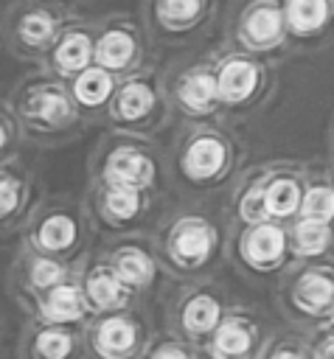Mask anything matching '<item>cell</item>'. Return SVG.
Here are the masks:
<instances>
[{"label":"cell","mask_w":334,"mask_h":359,"mask_svg":"<svg viewBox=\"0 0 334 359\" xmlns=\"http://www.w3.org/2000/svg\"><path fill=\"white\" fill-rule=\"evenodd\" d=\"M17 112L25 123L56 129L73 118V104L67 93L53 81H34L20 90L17 95Z\"/></svg>","instance_id":"6da1fadb"},{"label":"cell","mask_w":334,"mask_h":359,"mask_svg":"<svg viewBox=\"0 0 334 359\" xmlns=\"http://www.w3.org/2000/svg\"><path fill=\"white\" fill-rule=\"evenodd\" d=\"M59 36V20L45 6L17 8L8 20V42L25 53H42Z\"/></svg>","instance_id":"7a4b0ae2"},{"label":"cell","mask_w":334,"mask_h":359,"mask_svg":"<svg viewBox=\"0 0 334 359\" xmlns=\"http://www.w3.org/2000/svg\"><path fill=\"white\" fill-rule=\"evenodd\" d=\"M93 59V39L84 31H65L51 45V62L62 76L81 73Z\"/></svg>","instance_id":"3957f363"},{"label":"cell","mask_w":334,"mask_h":359,"mask_svg":"<svg viewBox=\"0 0 334 359\" xmlns=\"http://www.w3.org/2000/svg\"><path fill=\"white\" fill-rule=\"evenodd\" d=\"M281 28H283V17L272 3L255 6L244 20V34L258 48H267V45L278 42L281 39Z\"/></svg>","instance_id":"277c9868"},{"label":"cell","mask_w":334,"mask_h":359,"mask_svg":"<svg viewBox=\"0 0 334 359\" xmlns=\"http://www.w3.org/2000/svg\"><path fill=\"white\" fill-rule=\"evenodd\" d=\"M81 309H84V300L79 294L76 286H67V283H56L45 292V300H42V317L51 320V323H70L76 317H81Z\"/></svg>","instance_id":"5b68a950"},{"label":"cell","mask_w":334,"mask_h":359,"mask_svg":"<svg viewBox=\"0 0 334 359\" xmlns=\"http://www.w3.org/2000/svg\"><path fill=\"white\" fill-rule=\"evenodd\" d=\"M76 241V224L65 213L45 216L34 230V244L45 252H62Z\"/></svg>","instance_id":"8992f818"},{"label":"cell","mask_w":334,"mask_h":359,"mask_svg":"<svg viewBox=\"0 0 334 359\" xmlns=\"http://www.w3.org/2000/svg\"><path fill=\"white\" fill-rule=\"evenodd\" d=\"M109 177L118 182V185H143L146 180H152V163L138 154V151H129V149H118L112 157H109V165H107Z\"/></svg>","instance_id":"52a82bcc"},{"label":"cell","mask_w":334,"mask_h":359,"mask_svg":"<svg viewBox=\"0 0 334 359\" xmlns=\"http://www.w3.org/2000/svg\"><path fill=\"white\" fill-rule=\"evenodd\" d=\"M135 53V42L123 31H107L95 45H93V59L104 70H118L123 67Z\"/></svg>","instance_id":"ba28073f"},{"label":"cell","mask_w":334,"mask_h":359,"mask_svg":"<svg viewBox=\"0 0 334 359\" xmlns=\"http://www.w3.org/2000/svg\"><path fill=\"white\" fill-rule=\"evenodd\" d=\"M255 81H258V73L250 62H230V65L222 67L216 90L227 101H241L255 90Z\"/></svg>","instance_id":"9c48e42d"},{"label":"cell","mask_w":334,"mask_h":359,"mask_svg":"<svg viewBox=\"0 0 334 359\" xmlns=\"http://www.w3.org/2000/svg\"><path fill=\"white\" fill-rule=\"evenodd\" d=\"M112 93V79L104 67H84L73 79V98L84 107H98Z\"/></svg>","instance_id":"30bf717a"},{"label":"cell","mask_w":334,"mask_h":359,"mask_svg":"<svg viewBox=\"0 0 334 359\" xmlns=\"http://www.w3.org/2000/svg\"><path fill=\"white\" fill-rule=\"evenodd\" d=\"M222 163H225V149L211 137L196 140L185 154V171L191 177H211L222 168Z\"/></svg>","instance_id":"8fae6325"},{"label":"cell","mask_w":334,"mask_h":359,"mask_svg":"<svg viewBox=\"0 0 334 359\" xmlns=\"http://www.w3.org/2000/svg\"><path fill=\"white\" fill-rule=\"evenodd\" d=\"M326 17H328L326 0H286V20L300 34L317 31L326 22Z\"/></svg>","instance_id":"7c38bea8"},{"label":"cell","mask_w":334,"mask_h":359,"mask_svg":"<svg viewBox=\"0 0 334 359\" xmlns=\"http://www.w3.org/2000/svg\"><path fill=\"white\" fill-rule=\"evenodd\" d=\"M132 342H135L132 325L123 323V320H118V317L101 323L98 337H95V345H98V351L104 356H121V353H126L132 348Z\"/></svg>","instance_id":"4fadbf2b"},{"label":"cell","mask_w":334,"mask_h":359,"mask_svg":"<svg viewBox=\"0 0 334 359\" xmlns=\"http://www.w3.org/2000/svg\"><path fill=\"white\" fill-rule=\"evenodd\" d=\"M281 250H283V236L275 227H258L247 238V258L253 264H269L281 255Z\"/></svg>","instance_id":"5bb4252c"},{"label":"cell","mask_w":334,"mask_h":359,"mask_svg":"<svg viewBox=\"0 0 334 359\" xmlns=\"http://www.w3.org/2000/svg\"><path fill=\"white\" fill-rule=\"evenodd\" d=\"M208 247H211V236L205 227L199 224H185L180 233H177V241H174V250L177 255L185 261V264H196L208 255Z\"/></svg>","instance_id":"9a60e30c"},{"label":"cell","mask_w":334,"mask_h":359,"mask_svg":"<svg viewBox=\"0 0 334 359\" xmlns=\"http://www.w3.org/2000/svg\"><path fill=\"white\" fill-rule=\"evenodd\" d=\"M87 294L101 309H115L126 297L123 289H121V283H118V278L109 275V272H93L90 280H87Z\"/></svg>","instance_id":"2e32d148"},{"label":"cell","mask_w":334,"mask_h":359,"mask_svg":"<svg viewBox=\"0 0 334 359\" xmlns=\"http://www.w3.org/2000/svg\"><path fill=\"white\" fill-rule=\"evenodd\" d=\"M180 95H182V101H185L191 109H208V107L216 101V95H219L216 79L208 76V73H196V76L185 79Z\"/></svg>","instance_id":"e0dca14e"},{"label":"cell","mask_w":334,"mask_h":359,"mask_svg":"<svg viewBox=\"0 0 334 359\" xmlns=\"http://www.w3.org/2000/svg\"><path fill=\"white\" fill-rule=\"evenodd\" d=\"M331 294H334V286H331V280L323 278V275H309V278H303L300 286H298V303H300L303 309H309V311H317V309H323L326 303H331Z\"/></svg>","instance_id":"ac0fdd59"},{"label":"cell","mask_w":334,"mask_h":359,"mask_svg":"<svg viewBox=\"0 0 334 359\" xmlns=\"http://www.w3.org/2000/svg\"><path fill=\"white\" fill-rule=\"evenodd\" d=\"M73 348L70 334L59 331V328H45L36 334L34 339V356L36 359H65Z\"/></svg>","instance_id":"d6986e66"},{"label":"cell","mask_w":334,"mask_h":359,"mask_svg":"<svg viewBox=\"0 0 334 359\" xmlns=\"http://www.w3.org/2000/svg\"><path fill=\"white\" fill-rule=\"evenodd\" d=\"M152 90L143 87V84H126L118 95V112L123 118H140L143 112H149L152 107Z\"/></svg>","instance_id":"ffe728a7"},{"label":"cell","mask_w":334,"mask_h":359,"mask_svg":"<svg viewBox=\"0 0 334 359\" xmlns=\"http://www.w3.org/2000/svg\"><path fill=\"white\" fill-rule=\"evenodd\" d=\"M216 317H219V309H216V303H213L211 297H196V300H191L188 309H185V325H188L191 331H205V328H211V325L216 323Z\"/></svg>","instance_id":"44dd1931"},{"label":"cell","mask_w":334,"mask_h":359,"mask_svg":"<svg viewBox=\"0 0 334 359\" xmlns=\"http://www.w3.org/2000/svg\"><path fill=\"white\" fill-rule=\"evenodd\" d=\"M247 348H250V337H247V331L239 328V325H225V328L219 331V337H216V353L225 356V359H236V356H241Z\"/></svg>","instance_id":"7402d4cb"},{"label":"cell","mask_w":334,"mask_h":359,"mask_svg":"<svg viewBox=\"0 0 334 359\" xmlns=\"http://www.w3.org/2000/svg\"><path fill=\"white\" fill-rule=\"evenodd\" d=\"M264 202H267V210H272L278 216H286V213H292L298 208V188L292 182H275L267 191Z\"/></svg>","instance_id":"603a6c76"},{"label":"cell","mask_w":334,"mask_h":359,"mask_svg":"<svg viewBox=\"0 0 334 359\" xmlns=\"http://www.w3.org/2000/svg\"><path fill=\"white\" fill-rule=\"evenodd\" d=\"M199 0H160V20L166 25H185L196 17Z\"/></svg>","instance_id":"cb8c5ba5"},{"label":"cell","mask_w":334,"mask_h":359,"mask_svg":"<svg viewBox=\"0 0 334 359\" xmlns=\"http://www.w3.org/2000/svg\"><path fill=\"white\" fill-rule=\"evenodd\" d=\"M303 213H306V219H312V222H323V219L334 216V194H331L328 188H312V191L306 194Z\"/></svg>","instance_id":"d4e9b609"},{"label":"cell","mask_w":334,"mask_h":359,"mask_svg":"<svg viewBox=\"0 0 334 359\" xmlns=\"http://www.w3.org/2000/svg\"><path fill=\"white\" fill-rule=\"evenodd\" d=\"M118 275L126 283H146L149 275H152V264L140 252H123L118 258Z\"/></svg>","instance_id":"484cf974"},{"label":"cell","mask_w":334,"mask_h":359,"mask_svg":"<svg viewBox=\"0 0 334 359\" xmlns=\"http://www.w3.org/2000/svg\"><path fill=\"white\" fill-rule=\"evenodd\" d=\"M326 241H328L326 224L306 219V222L298 227V247H300L303 252H320V250L326 247Z\"/></svg>","instance_id":"4316f807"},{"label":"cell","mask_w":334,"mask_h":359,"mask_svg":"<svg viewBox=\"0 0 334 359\" xmlns=\"http://www.w3.org/2000/svg\"><path fill=\"white\" fill-rule=\"evenodd\" d=\"M107 208H109L112 216H118V219H129V216L138 210V196H135L132 188H126V185H115V188L107 194Z\"/></svg>","instance_id":"83f0119b"},{"label":"cell","mask_w":334,"mask_h":359,"mask_svg":"<svg viewBox=\"0 0 334 359\" xmlns=\"http://www.w3.org/2000/svg\"><path fill=\"white\" fill-rule=\"evenodd\" d=\"M28 275H31V283L36 289H51V286H56L62 280V266L53 258H36L31 264V272Z\"/></svg>","instance_id":"f1b7e54d"},{"label":"cell","mask_w":334,"mask_h":359,"mask_svg":"<svg viewBox=\"0 0 334 359\" xmlns=\"http://www.w3.org/2000/svg\"><path fill=\"white\" fill-rule=\"evenodd\" d=\"M20 199H22L20 180L11 174H0V222L8 219L20 208Z\"/></svg>","instance_id":"f546056e"},{"label":"cell","mask_w":334,"mask_h":359,"mask_svg":"<svg viewBox=\"0 0 334 359\" xmlns=\"http://www.w3.org/2000/svg\"><path fill=\"white\" fill-rule=\"evenodd\" d=\"M267 213V202H264V194L261 191H253L244 202H241V216L250 219V222H261Z\"/></svg>","instance_id":"4dcf8cb0"},{"label":"cell","mask_w":334,"mask_h":359,"mask_svg":"<svg viewBox=\"0 0 334 359\" xmlns=\"http://www.w3.org/2000/svg\"><path fill=\"white\" fill-rule=\"evenodd\" d=\"M11 137H14V132H11V123H8L6 112L0 109V157L8 151V146H11Z\"/></svg>","instance_id":"1f68e13d"},{"label":"cell","mask_w":334,"mask_h":359,"mask_svg":"<svg viewBox=\"0 0 334 359\" xmlns=\"http://www.w3.org/2000/svg\"><path fill=\"white\" fill-rule=\"evenodd\" d=\"M320 359H334V342H328V345L320 351Z\"/></svg>","instance_id":"d6a6232c"},{"label":"cell","mask_w":334,"mask_h":359,"mask_svg":"<svg viewBox=\"0 0 334 359\" xmlns=\"http://www.w3.org/2000/svg\"><path fill=\"white\" fill-rule=\"evenodd\" d=\"M157 359H185V356H182L180 351H163V353H160Z\"/></svg>","instance_id":"836d02e7"},{"label":"cell","mask_w":334,"mask_h":359,"mask_svg":"<svg viewBox=\"0 0 334 359\" xmlns=\"http://www.w3.org/2000/svg\"><path fill=\"white\" fill-rule=\"evenodd\" d=\"M275 359H298V356H295V353H278Z\"/></svg>","instance_id":"e575fe53"},{"label":"cell","mask_w":334,"mask_h":359,"mask_svg":"<svg viewBox=\"0 0 334 359\" xmlns=\"http://www.w3.org/2000/svg\"><path fill=\"white\" fill-rule=\"evenodd\" d=\"M51 3H62V0H51Z\"/></svg>","instance_id":"d590c367"}]
</instances>
